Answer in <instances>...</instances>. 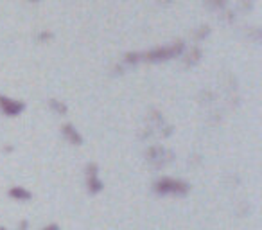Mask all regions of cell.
<instances>
[{"label": "cell", "mask_w": 262, "mask_h": 230, "mask_svg": "<svg viewBox=\"0 0 262 230\" xmlns=\"http://www.w3.org/2000/svg\"><path fill=\"white\" fill-rule=\"evenodd\" d=\"M0 101H2V106H5V108H7V112H9V113H13V112H15V110H18V108H20V106H18V104H13V103H9V101H7V99H0Z\"/></svg>", "instance_id": "1"}]
</instances>
